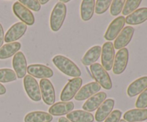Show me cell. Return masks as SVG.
Wrapping results in <instances>:
<instances>
[{
	"label": "cell",
	"mask_w": 147,
	"mask_h": 122,
	"mask_svg": "<svg viewBox=\"0 0 147 122\" xmlns=\"http://www.w3.org/2000/svg\"><path fill=\"white\" fill-rule=\"evenodd\" d=\"M53 62L57 68L66 75L75 78H79L81 75V71L79 67L65 56L57 55L53 57Z\"/></svg>",
	"instance_id": "6da1fadb"
},
{
	"label": "cell",
	"mask_w": 147,
	"mask_h": 122,
	"mask_svg": "<svg viewBox=\"0 0 147 122\" xmlns=\"http://www.w3.org/2000/svg\"><path fill=\"white\" fill-rule=\"evenodd\" d=\"M67 14V7L60 1L57 2L52 11L50 19V28L53 32H57L63 26Z\"/></svg>",
	"instance_id": "7a4b0ae2"
},
{
	"label": "cell",
	"mask_w": 147,
	"mask_h": 122,
	"mask_svg": "<svg viewBox=\"0 0 147 122\" xmlns=\"http://www.w3.org/2000/svg\"><path fill=\"white\" fill-rule=\"evenodd\" d=\"M92 76L96 82L106 90H111L113 87L110 75L103 66L99 63H94L90 67Z\"/></svg>",
	"instance_id": "3957f363"
},
{
	"label": "cell",
	"mask_w": 147,
	"mask_h": 122,
	"mask_svg": "<svg viewBox=\"0 0 147 122\" xmlns=\"http://www.w3.org/2000/svg\"><path fill=\"white\" fill-rule=\"evenodd\" d=\"M83 80L80 77L71 79L62 90L60 94V100L62 102H68L73 99L80 89Z\"/></svg>",
	"instance_id": "277c9868"
},
{
	"label": "cell",
	"mask_w": 147,
	"mask_h": 122,
	"mask_svg": "<svg viewBox=\"0 0 147 122\" xmlns=\"http://www.w3.org/2000/svg\"><path fill=\"white\" fill-rule=\"evenodd\" d=\"M23 83L24 90L29 98L34 102L40 101L42 98L41 93L40 86L36 79L32 76L27 75L24 77Z\"/></svg>",
	"instance_id": "5b68a950"
},
{
	"label": "cell",
	"mask_w": 147,
	"mask_h": 122,
	"mask_svg": "<svg viewBox=\"0 0 147 122\" xmlns=\"http://www.w3.org/2000/svg\"><path fill=\"white\" fill-rule=\"evenodd\" d=\"M40 88L43 101L48 106L54 104L55 101V90L53 83L48 79H41L40 81Z\"/></svg>",
	"instance_id": "8992f818"
},
{
	"label": "cell",
	"mask_w": 147,
	"mask_h": 122,
	"mask_svg": "<svg viewBox=\"0 0 147 122\" xmlns=\"http://www.w3.org/2000/svg\"><path fill=\"white\" fill-rule=\"evenodd\" d=\"M101 49L102 66L106 71H109L112 69L114 62L115 50L113 44L111 42H106Z\"/></svg>",
	"instance_id": "52a82bcc"
},
{
	"label": "cell",
	"mask_w": 147,
	"mask_h": 122,
	"mask_svg": "<svg viewBox=\"0 0 147 122\" xmlns=\"http://www.w3.org/2000/svg\"><path fill=\"white\" fill-rule=\"evenodd\" d=\"M129 58V50L126 47L121 49L117 52L113 65V72L114 74L120 75L125 71L127 67Z\"/></svg>",
	"instance_id": "ba28073f"
},
{
	"label": "cell",
	"mask_w": 147,
	"mask_h": 122,
	"mask_svg": "<svg viewBox=\"0 0 147 122\" xmlns=\"http://www.w3.org/2000/svg\"><path fill=\"white\" fill-rule=\"evenodd\" d=\"M13 11L16 17H18L22 22L26 25H32L34 23V17L31 11L22 4L20 1H16L13 4Z\"/></svg>",
	"instance_id": "9c48e42d"
},
{
	"label": "cell",
	"mask_w": 147,
	"mask_h": 122,
	"mask_svg": "<svg viewBox=\"0 0 147 122\" xmlns=\"http://www.w3.org/2000/svg\"><path fill=\"white\" fill-rule=\"evenodd\" d=\"M125 23L126 22L123 16H119L113 20L108 27L107 30L104 34V38L108 41H111L116 39L123 29Z\"/></svg>",
	"instance_id": "30bf717a"
},
{
	"label": "cell",
	"mask_w": 147,
	"mask_h": 122,
	"mask_svg": "<svg viewBox=\"0 0 147 122\" xmlns=\"http://www.w3.org/2000/svg\"><path fill=\"white\" fill-rule=\"evenodd\" d=\"M27 29V26L24 23L22 22L15 23L7 32L4 36V41L7 43L14 42L25 34Z\"/></svg>",
	"instance_id": "8fae6325"
},
{
	"label": "cell",
	"mask_w": 147,
	"mask_h": 122,
	"mask_svg": "<svg viewBox=\"0 0 147 122\" xmlns=\"http://www.w3.org/2000/svg\"><path fill=\"white\" fill-rule=\"evenodd\" d=\"M134 33V28L133 27L131 26L125 27L115 40L113 43L114 48L119 50L124 48L131 41Z\"/></svg>",
	"instance_id": "7c38bea8"
},
{
	"label": "cell",
	"mask_w": 147,
	"mask_h": 122,
	"mask_svg": "<svg viewBox=\"0 0 147 122\" xmlns=\"http://www.w3.org/2000/svg\"><path fill=\"white\" fill-rule=\"evenodd\" d=\"M12 66L17 78L22 79L25 77L27 64L26 57L22 52H18L14 55L12 59Z\"/></svg>",
	"instance_id": "4fadbf2b"
},
{
	"label": "cell",
	"mask_w": 147,
	"mask_h": 122,
	"mask_svg": "<svg viewBox=\"0 0 147 122\" xmlns=\"http://www.w3.org/2000/svg\"><path fill=\"white\" fill-rule=\"evenodd\" d=\"M27 73L33 78L47 79L53 75V70L50 67L41 64H33L27 66Z\"/></svg>",
	"instance_id": "5bb4252c"
},
{
	"label": "cell",
	"mask_w": 147,
	"mask_h": 122,
	"mask_svg": "<svg viewBox=\"0 0 147 122\" xmlns=\"http://www.w3.org/2000/svg\"><path fill=\"white\" fill-rule=\"evenodd\" d=\"M101 88V86L96 82H90L81 88L75 96L76 100H86L93 95L96 94Z\"/></svg>",
	"instance_id": "9a60e30c"
},
{
	"label": "cell",
	"mask_w": 147,
	"mask_h": 122,
	"mask_svg": "<svg viewBox=\"0 0 147 122\" xmlns=\"http://www.w3.org/2000/svg\"><path fill=\"white\" fill-rule=\"evenodd\" d=\"M107 95L105 92H98L89 98L83 105V111L88 112H93L98 109L99 106L106 100Z\"/></svg>",
	"instance_id": "2e32d148"
},
{
	"label": "cell",
	"mask_w": 147,
	"mask_h": 122,
	"mask_svg": "<svg viewBox=\"0 0 147 122\" xmlns=\"http://www.w3.org/2000/svg\"><path fill=\"white\" fill-rule=\"evenodd\" d=\"M115 105V100L112 98H108L103 102L96 111L95 119L97 122H102L106 120L113 111Z\"/></svg>",
	"instance_id": "e0dca14e"
},
{
	"label": "cell",
	"mask_w": 147,
	"mask_h": 122,
	"mask_svg": "<svg viewBox=\"0 0 147 122\" xmlns=\"http://www.w3.org/2000/svg\"><path fill=\"white\" fill-rule=\"evenodd\" d=\"M75 108V105L73 102H58L54 103L50 107L48 111L52 116H63L70 113Z\"/></svg>",
	"instance_id": "ac0fdd59"
},
{
	"label": "cell",
	"mask_w": 147,
	"mask_h": 122,
	"mask_svg": "<svg viewBox=\"0 0 147 122\" xmlns=\"http://www.w3.org/2000/svg\"><path fill=\"white\" fill-rule=\"evenodd\" d=\"M147 20V7H142L136 9L125 19V22L129 25H138Z\"/></svg>",
	"instance_id": "d6986e66"
},
{
	"label": "cell",
	"mask_w": 147,
	"mask_h": 122,
	"mask_svg": "<svg viewBox=\"0 0 147 122\" xmlns=\"http://www.w3.org/2000/svg\"><path fill=\"white\" fill-rule=\"evenodd\" d=\"M147 88V76H143L132 82L127 88V94L129 97H134L141 94Z\"/></svg>",
	"instance_id": "ffe728a7"
},
{
	"label": "cell",
	"mask_w": 147,
	"mask_h": 122,
	"mask_svg": "<svg viewBox=\"0 0 147 122\" xmlns=\"http://www.w3.org/2000/svg\"><path fill=\"white\" fill-rule=\"evenodd\" d=\"M126 122H140L147 120V109H134L126 111L123 115Z\"/></svg>",
	"instance_id": "44dd1931"
},
{
	"label": "cell",
	"mask_w": 147,
	"mask_h": 122,
	"mask_svg": "<svg viewBox=\"0 0 147 122\" xmlns=\"http://www.w3.org/2000/svg\"><path fill=\"white\" fill-rule=\"evenodd\" d=\"M67 119L70 122H93L94 116L90 112L76 110L67 113Z\"/></svg>",
	"instance_id": "7402d4cb"
},
{
	"label": "cell",
	"mask_w": 147,
	"mask_h": 122,
	"mask_svg": "<svg viewBox=\"0 0 147 122\" xmlns=\"http://www.w3.org/2000/svg\"><path fill=\"white\" fill-rule=\"evenodd\" d=\"M101 47L99 45L92 47L86 52L85 55L82 58V63L86 66L91 65L96 63L101 55Z\"/></svg>",
	"instance_id": "603a6c76"
},
{
	"label": "cell",
	"mask_w": 147,
	"mask_h": 122,
	"mask_svg": "<svg viewBox=\"0 0 147 122\" xmlns=\"http://www.w3.org/2000/svg\"><path fill=\"white\" fill-rule=\"evenodd\" d=\"M53 117L45 111H32L27 113L24 117V122H51Z\"/></svg>",
	"instance_id": "cb8c5ba5"
},
{
	"label": "cell",
	"mask_w": 147,
	"mask_h": 122,
	"mask_svg": "<svg viewBox=\"0 0 147 122\" xmlns=\"http://www.w3.org/2000/svg\"><path fill=\"white\" fill-rule=\"evenodd\" d=\"M94 0H83L80 5V17L85 22L89 21L93 17L95 11Z\"/></svg>",
	"instance_id": "d4e9b609"
},
{
	"label": "cell",
	"mask_w": 147,
	"mask_h": 122,
	"mask_svg": "<svg viewBox=\"0 0 147 122\" xmlns=\"http://www.w3.org/2000/svg\"><path fill=\"white\" fill-rule=\"evenodd\" d=\"M21 48V44L19 42L7 43L0 47V59L4 60L14 55Z\"/></svg>",
	"instance_id": "484cf974"
},
{
	"label": "cell",
	"mask_w": 147,
	"mask_h": 122,
	"mask_svg": "<svg viewBox=\"0 0 147 122\" xmlns=\"http://www.w3.org/2000/svg\"><path fill=\"white\" fill-rule=\"evenodd\" d=\"M142 3V0H127L125 1L122 14L123 15H129L136 11Z\"/></svg>",
	"instance_id": "4316f807"
},
{
	"label": "cell",
	"mask_w": 147,
	"mask_h": 122,
	"mask_svg": "<svg viewBox=\"0 0 147 122\" xmlns=\"http://www.w3.org/2000/svg\"><path fill=\"white\" fill-rule=\"evenodd\" d=\"M17 78L14 70L9 68L0 69V83H9L14 81Z\"/></svg>",
	"instance_id": "83f0119b"
},
{
	"label": "cell",
	"mask_w": 147,
	"mask_h": 122,
	"mask_svg": "<svg viewBox=\"0 0 147 122\" xmlns=\"http://www.w3.org/2000/svg\"><path fill=\"white\" fill-rule=\"evenodd\" d=\"M111 0H97L95 4V11L97 14H102L106 12L111 4Z\"/></svg>",
	"instance_id": "f1b7e54d"
},
{
	"label": "cell",
	"mask_w": 147,
	"mask_h": 122,
	"mask_svg": "<svg viewBox=\"0 0 147 122\" xmlns=\"http://www.w3.org/2000/svg\"><path fill=\"white\" fill-rule=\"evenodd\" d=\"M125 1H124V0H114V1H112L110 9L111 14L113 16L119 15L123 10Z\"/></svg>",
	"instance_id": "f546056e"
},
{
	"label": "cell",
	"mask_w": 147,
	"mask_h": 122,
	"mask_svg": "<svg viewBox=\"0 0 147 122\" xmlns=\"http://www.w3.org/2000/svg\"><path fill=\"white\" fill-rule=\"evenodd\" d=\"M19 1L27 9L34 11H40L41 9V4L37 0H20Z\"/></svg>",
	"instance_id": "4dcf8cb0"
},
{
	"label": "cell",
	"mask_w": 147,
	"mask_h": 122,
	"mask_svg": "<svg viewBox=\"0 0 147 122\" xmlns=\"http://www.w3.org/2000/svg\"><path fill=\"white\" fill-rule=\"evenodd\" d=\"M135 105L137 109H144L147 107V88L139 95Z\"/></svg>",
	"instance_id": "1f68e13d"
},
{
	"label": "cell",
	"mask_w": 147,
	"mask_h": 122,
	"mask_svg": "<svg viewBox=\"0 0 147 122\" xmlns=\"http://www.w3.org/2000/svg\"><path fill=\"white\" fill-rule=\"evenodd\" d=\"M122 112L119 110H114L106 119L104 122H119L121 117Z\"/></svg>",
	"instance_id": "d6a6232c"
},
{
	"label": "cell",
	"mask_w": 147,
	"mask_h": 122,
	"mask_svg": "<svg viewBox=\"0 0 147 122\" xmlns=\"http://www.w3.org/2000/svg\"><path fill=\"white\" fill-rule=\"evenodd\" d=\"M4 41V32L2 25L0 23V47H1Z\"/></svg>",
	"instance_id": "836d02e7"
},
{
	"label": "cell",
	"mask_w": 147,
	"mask_h": 122,
	"mask_svg": "<svg viewBox=\"0 0 147 122\" xmlns=\"http://www.w3.org/2000/svg\"><path fill=\"white\" fill-rule=\"evenodd\" d=\"M6 92H7V89H6V88L4 87V85H2L1 83H0V96L5 94Z\"/></svg>",
	"instance_id": "e575fe53"
},
{
	"label": "cell",
	"mask_w": 147,
	"mask_h": 122,
	"mask_svg": "<svg viewBox=\"0 0 147 122\" xmlns=\"http://www.w3.org/2000/svg\"><path fill=\"white\" fill-rule=\"evenodd\" d=\"M58 122H70V121L68 120V119H67V118H65V117H60V119H59Z\"/></svg>",
	"instance_id": "d590c367"
},
{
	"label": "cell",
	"mask_w": 147,
	"mask_h": 122,
	"mask_svg": "<svg viewBox=\"0 0 147 122\" xmlns=\"http://www.w3.org/2000/svg\"><path fill=\"white\" fill-rule=\"evenodd\" d=\"M39 2H40V4H45L48 2V0H40Z\"/></svg>",
	"instance_id": "8d00e7d4"
},
{
	"label": "cell",
	"mask_w": 147,
	"mask_h": 122,
	"mask_svg": "<svg viewBox=\"0 0 147 122\" xmlns=\"http://www.w3.org/2000/svg\"><path fill=\"white\" fill-rule=\"evenodd\" d=\"M61 3H63V4H65V3H67L70 1V0H65V1H64V0H62V1H60Z\"/></svg>",
	"instance_id": "74e56055"
},
{
	"label": "cell",
	"mask_w": 147,
	"mask_h": 122,
	"mask_svg": "<svg viewBox=\"0 0 147 122\" xmlns=\"http://www.w3.org/2000/svg\"><path fill=\"white\" fill-rule=\"evenodd\" d=\"M119 122H126V121L125 120H123V119H121V120H120V121Z\"/></svg>",
	"instance_id": "f35d334b"
}]
</instances>
